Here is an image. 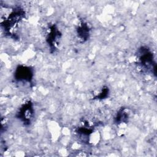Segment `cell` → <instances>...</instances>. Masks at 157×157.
Masks as SVG:
<instances>
[{
    "label": "cell",
    "mask_w": 157,
    "mask_h": 157,
    "mask_svg": "<svg viewBox=\"0 0 157 157\" xmlns=\"http://www.w3.org/2000/svg\"><path fill=\"white\" fill-rule=\"evenodd\" d=\"M25 12L23 8L17 6L13 7L1 21V26L6 35L16 39L15 30L19 23L25 18Z\"/></svg>",
    "instance_id": "1"
},
{
    "label": "cell",
    "mask_w": 157,
    "mask_h": 157,
    "mask_svg": "<svg viewBox=\"0 0 157 157\" xmlns=\"http://www.w3.org/2000/svg\"><path fill=\"white\" fill-rule=\"evenodd\" d=\"M137 60L140 69L156 75V62L151 50L148 47L142 46L137 50Z\"/></svg>",
    "instance_id": "2"
},
{
    "label": "cell",
    "mask_w": 157,
    "mask_h": 157,
    "mask_svg": "<svg viewBox=\"0 0 157 157\" xmlns=\"http://www.w3.org/2000/svg\"><path fill=\"white\" fill-rule=\"evenodd\" d=\"M34 116L33 103L31 101L25 102L17 111L15 117L24 125L29 126L32 123Z\"/></svg>",
    "instance_id": "3"
},
{
    "label": "cell",
    "mask_w": 157,
    "mask_h": 157,
    "mask_svg": "<svg viewBox=\"0 0 157 157\" xmlns=\"http://www.w3.org/2000/svg\"><path fill=\"white\" fill-rule=\"evenodd\" d=\"M61 37V33L55 24L50 25L45 37L46 42L51 53H54L57 49Z\"/></svg>",
    "instance_id": "4"
},
{
    "label": "cell",
    "mask_w": 157,
    "mask_h": 157,
    "mask_svg": "<svg viewBox=\"0 0 157 157\" xmlns=\"http://www.w3.org/2000/svg\"><path fill=\"white\" fill-rule=\"evenodd\" d=\"M34 77L33 69L25 65H18L14 72L13 78L17 82L23 83H33Z\"/></svg>",
    "instance_id": "5"
},
{
    "label": "cell",
    "mask_w": 157,
    "mask_h": 157,
    "mask_svg": "<svg viewBox=\"0 0 157 157\" xmlns=\"http://www.w3.org/2000/svg\"><path fill=\"white\" fill-rule=\"evenodd\" d=\"M91 28L88 24L83 20H80L76 28L77 36L82 43L86 42L90 36Z\"/></svg>",
    "instance_id": "6"
},
{
    "label": "cell",
    "mask_w": 157,
    "mask_h": 157,
    "mask_svg": "<svg viewBox=\"0 0 157 157\" xmlns=\"http://www.w3.org/2000/svg\"><path fill=\"white\" fill-rule=\"evenodd\" d=\"M129 112L127 109L124 107L120 108L117 112L115 118L114 122L117 124H120L122 123H126L129 120Z\"/></svg>",
    "instance_id": "7"
},
{
    "label": "cell",
    "mask_w": 157,
    "mask_h": 157,
    "mask_svg": "<svg viewBox=\"0 0 157 157\" xmlns=\"http://www.w3.org/2000/svg\"><path fill=\"white\" fill-rule=\"evenodd\" d=\"M109 94V89L107 86H103L102 88L100 90L98 94L94 96V99H106Z\"/></svg>",
    "instance_id": "8"
}]
</instances>
